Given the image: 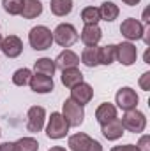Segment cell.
<instances>
[{"mask_svg": "<svg viewBox=\"0 0 150 151\" xmlns=\"http://www.w3.org/2000/svg\"><path fill=\"white\" fill-rule=\"evenodd\" d=\"M28 42H30V46L36 51H46L53 44V32L48 27H44V25H37V27H34L30 30Z\"/></svg>", "mask_w": 150, "mask_h": 151, "instance_id": "1", "label": "cell"}, {"mask_svg": "<svg viewBox=\"0 0 150 151\" xmlns=\"http://www.w3.org/2000/svg\"><path fill=\"white\" fill-rule=\"evenodd\" d=\"M122 125H124V130L127 132H133V134H141L145 128H147V118L145 114L138 109H131V111H125V114L122 116Z\"/></svg>", "mask_w": 150, "mask_h": 151, "instance_id": "2", "label": "cell"}, {"mask_svg": "<svg viewBox=\"0 0 150 151\" xmlns=\"http://www.w3.org/2000/svg\"><path fill=\"white\" fill-rule=\"evenodd\" d=\"M62 116L66 118L69 127H79L85 119V109H83V106L76 104L74 100L67 99L62 104Z\"/></svg>", "mask_w": 150, "mask_h": 151, "instance_id": "3", "label": "cell"}, {"mask_svg": "<svg viewBox=\"0 0 150 151\" xmlns=\"http://www.w3.org/2000/svg\"><path fill=\"white\" fill-rule=\"evenodd\" d=\"M78 39L79 35L71 23H60L53 32V42H57L62 47H71Z\"/></svg>", "mask_w": 150, "mask_h": 151, "instance_id": "4", "label": "cell"}, {"mask_svg": "<svg viewBox=\"0 0 150 151\" xmlns=\"http://www.w3.org/2000/svg\"><path fill=\"white\" fill-rule=\"evenodd\" d=\"M67 132H69V125L66 118L62 116V113H51L48 119V127H46V135L50 139H62L67 135Z\"/></svg>", "mask_w": 150, "mask_h": 151, "instance_id": "5", "label": "cell"}, {"mask_svg": "<svg viewBox=\"0 0 150 151\" xmlns=\"http://www.w3.org/2000/svg\"><path fill=\"white\" fill-rule=\"evenodd\" d=\"M136 58H138V47L133 44V42H120L117 44V49H115V60H118V63H122L124 67H131L136 63Z\"/></svg>", "mask_w": 150, "mask_h": 151, "instance_id": "6", "label": "cell"}, {"mask_svg": "<svg viewBox=\"0 0 150 151\" xmlns=\"http://www.w3.org/2000/svg\"><path fill=\"white\" fill-rule=\"evenodd\" d=\"M115 102H117V106H118L122 111H131V109H136V106H138V102H140V97H138V93H136L133 88L125 86V88H120V90L117 91Z\"/></svg>", "mask_w": 150, "mask_h": 151, "instance_id": "7", "label": "cell"}, {"mask_svg": "<svg viewBox=\"0 0 150 151\" xmlns=\"http://www.w3.org/2000/svg\"><path fill=\"white\" fill-rule=\"evenodd\" d=\"M120 34L127 39L129 42H131V40H138V39L143 37L145 27H143V23L138 21L136 18H127V19H124L122 25H120Z\"/></svg>", "mask_w": 150, "mask_h": 151, "instance_id": "8", "label": "cell"}, {"mask_svg": "<svg viewBox=\"0 0 150 151\" xmlns=\"http://www.w3.org/2000/svg\"><path fill=\"white\" fill-rule=\"evenodd\" d=\"M46 121V111L41 106H32L27 113V130L32 134H37L44 128Z\"/></svg>", "mask_w": 150, "mask_h": 151, "instance_id": "9", "label": "cell"}, {"mask_svg": "<svg viewBox=\"0 0 150 151\" xmlns=\"http://www.w3.org/2000/svg\"><path fill=\"white\" fill-rule=\"evenodd\" d=\"M0 51L7 58H18L23 53V42H21V39L18 35H7V37L2 39Z\"/></svg>", "mask_w": 150, "mask_h": 151, "instance_id": "10", "label": "cell"}, {"mask_svg": "<svg viewBox=\"0 0 150 151\" xmlns=\"http://www.w3.org/2000/svg\"><path fill=\"white\" fill-rule=\"evenodd\" d=\"M28 84H30V90H32V91L41 93V95H42V93H50V91H53V88H55L53 77L44 76V74H37V72L32 74Z\"/></svg>", "mask_w": 150, "mask_h": 151, "instance_id": "11", "label": "cell"}, {"mask_svg": "<svg viewBox=\"0 0 150 151\" xmlns=\"http://www.w3.org/2000/svg\"><path fill=\"white\" fill-rule=\"evenodd\" d=\"M92 97H94V90L87 83H79V84H76V86L71 88V100H74L76 104H79V106L88 104L92 100Z\"/></svg>", "mask_w": 150, "mask_h": 151, "instance_id": "12", "label": "cell"}, {"mask_svg": "<svg viewBox=\"0 0 150 151\" xmlns=\"http://www.w3.org/2000/svg\"><path fill=\"white\" fill-rule=\"evenodd\" d=\"M101 132H103L104 139H108V141H117V139H120V137L124 135V125H122V121H120L118 118H113L111 121L101 125Z\"/></svg>", "mask_w": 150, "mask_h": 151, "instance_id": "13", "label": "cell"}, {"mask_svg": "<svg viewBox=\"0 0 150 151\" xmlns=\"http://www.w3.org/2000/svg\"><path fill=\"white\" fill-rule=\"evenodd\" d=\"M79 39L85 46H97L103 39V30L99 28V25H85Z\"/></svg>", "mask_w": 150, "mask_h": 151, "instance_id": "14", "label": "cell"}, {"mask_svg": "<svg viewBox=\"0 0 150 151\" xmlns=\"http://www.w3.org/2000/svg\"><path fill=\"white\" fill-rule=\"evenodd\" d=\"M94 141H95V139H92L90 135H87V134H83V132H78V134H74V135L69 137L67 146H69L71 151H88L90 146L94 144Z\"/></svg>", "mask_w": 150, "mask_h": 151, "instance_id": "15", "label": "cell"}, {"mask_svg": "<svg viewBox=\"0 0 150 151\" xmlns=\"http://www.w3.org/2000/svg\"><path fill=\"white\" fill-rule=\"evenodd\" d=\"M53 62H55V67H57V69L66 70V69L78 67V63H79V56L76 55L74 51H71V49H64V51L57 56V60H53Z\"/></svg>", "mask_w": 150, "mask_h": 151, "instance_id": "16", "label": "cell"}, {"mask_svg": "<svg viewBox=\"0 0 150 151\" xmlns=\"http://www.w3.org/2000/svg\"><path fill=\"white\" fill-rule=\"evenodd\" d=\"M20 14L25 19H34L42 14V4L39 0H23V7Z\"/></svg>", "mask_w": 150, "mask_h": 151, "instance_id": "17", "label": "cell"}, {"mask_svg": "<svg viewBox=\"0 0 150 151\" xmlns=\"http://www.w3.org/2000/svg\"><path fill=\"white\" fill-rule=\"evenodd\" d=\"M79 62L87 67H97L99 65V47L97 46H87L83 51H81V56H79Z\"/></svg>", "mask_w": 150, "mask_h": 151, "instance_id": "18", "label": "cell"}, {"mask_svg": "<svg viewBox=\"0 0 150 151\" xmlns=\"http://www.w3.org/2000/svg\"><path fill=\"white\" fill-rule=\"evenodd\" d=\"M113 118H117V107H115L113 104H110V102H104V104H101V106L95 109V119H97L101 125L111 121Z\"/></svg>", "mask_w": 150, "mask_h": 151, "instance_id": "19", "label": "cell"}, {"mask_svg": "<svg viewBox=\"0 0 150 151\" xmlns=\"http://www.w3.org/2000/svg\"><path fill=\"white\" fill-rule=\"evenodd\" d=\"M60 79H62V84H64V86L73 88V86H76V84L83 83V74H81V70H79L78 67H73V69L62 70Z\"/></svg>", "mask_w": 150, "mask_h": 151, "instance_id": "20", "label": "cell"}, {"mask_svg": "<svg viewBox=\"0 0 150 151\" xmlns=\"http://www.w3.org/2000/svg\"><path fill=\"white\" fill-rule=\"evenodd\" d=\"M50 9H51V14H55L58 18H64L73 11V0H51Z\"/></svg>", "mask_w": 150, "mask_h": 151, "instance_id": "21", "label": "cell"}, {"mask_svg": "<svg viewBox=\"0 0 150 151\" xmlns=\"http://www.w3.org/2000/svg\"><path fill=\"white\" fill-rule=\"evenodd\" d=\"M99 12H101V19L111 23V21H115V19L118 18L120 9H118V5H115L113 2H104V4L99 7Z\"/></svg>", "mask_w": 150, "mask_h": 151, "instance_id": "22", "label": "cell"}, {"mask_svg": "<svg viewBox=\"0 0 150 151\" xmlns=\"http://www.w3.org/2000/svg\"><path fill=\"white\" fill-rule=\"evenodd\" d=\"M34 69H36L37 74H44V76H50V77H53L55 70H57L55 62L51 58H39L37 62L34 63Z\"/></svg>", "mask_w": 150, "mask_h": 151, "instance_id": "23", "label": "cell"}, {"mask_svg": "<svg viewBox=\"0 0 150 151\" xmlns=\"http://www.w3.org/2000/svg\"><path fill=\"white\" fill-rule=\"evenodd\" d=\"M115 49H117L115 44L99 47V65H111L115 62Z\"/></svg>", "mask_w": 150, "mask_h": 151, "instance_id": "24", "label": "cell"}, {"mask_svg": "<svg viewBox=\"0 0 150 151\" xmlns=\"http://www.w3.org/2000/svg\"><path fill=\"white\" fill-rule=\"evenodd\" d=\"M81 19L85 25H97L101 21V12H99V7H85L81 11Z\"/></svg>", "mask_w": 150, "mask_h": 151, "instance_id": "25", "label": "cell"}, {"mask_svg": "<svg viewBox=\"0 0 150 151\" xmlns=\"http://www.w3.org/2000/svg\"><path fill=\"white\" fill-rule=\"evenodd\" d=\"M14 144H16V151H39V142L34 137H21Z\"/></svg>", "mask_w": 150, "mask_h": 151, "instance_id": "26", "label": "cell"}, {"mask_svg": "<svg viewBox=\"0 0 150 151\" xmlns=\"http://www.w3.org/2000/svg\"><path fill=\"white\" fill-rule=\"evenodd\" d=\"M30 77H32V70L23 67V69H18V70L12 74V83H14L16 86H25V84H28Z\"/></svg>", "mask_w": 150, "mask_h": 151, "instance_id": "27", "label": "cell"}, {"mask_svg": "<svg viewBox=\"0 0 150 151\" xmlns=\"http://www.w3.org/2000/svg\"><path fill=\"white\" fill-rule=\"evenodd\" d=\"M2 5H4V11L11 16H18L21 12V7H23V0H2Z\"/></svg>", "mask_w": 150, "mask_h": 151, "instance_id": "28", "label": "cell"}, {"mask_svg": "<svg viewBox=\"0 0 150 151\" xmlns=\"http://www.w3.org/2000/svg\"><path fill=\"white\" fill-rule=\"evenodd\" d=\"M138 151H150V135H141V139L136 144Z\"/></svg>", "mask_w": 150, "mask_h": 151, "instance_id": "29", "label": "cell"}, {"mask_svg": "<svg viewBox=\"0 0 150 151\" xmlns=\"http://www.w3.org/2000/svg\"><path fill=\"white\" fill-rule=\"evenodd\" d=\"M140 86H141V90H145V91L150 90V72H143V74H141V77H140Z\"/></svg>", "mask_w": 150, "mask_h": 151, "instance_id": "30", "label": "cell"}, {"mask_svg": "<svg viewBox=\"0 0 150 151\" xmlns=\"http://www.w3.org/2000/svg\"><path fill=\"white\" fill-rule=\"evenodd\" d=\"M110 151H138L136 144H124V146H113Z\"/></svg>", "mask_w": 150, "mask_h": 151, "instance_id": "31", "label": "cell"}, {"mask_svg": "<svg viewBox=\"0 0 150 151\" xmlns=\"http://www.w3.org/2000/svg\"><path fill=\"white\" fill-rule=\"evenodd\" d=\"M0 151H16V144L14 142H4V144H0Z\"/></svg>", "mask_w": 150, "mask_h": 151, "instance_id": "32", "label": "cell"}, {"mask_svg": "<svg viewBox=\"0 0 150 151\" xmlns=\"http://www.w3.org/2000/svg\"><path fill=\"white\" fill-rule=\"evenodd\" d=\"M88 151H103V146H101V142L99 141H94V144L90 146V150Z\"/></svg>", "mask_w": 150, "mask_h": 151, "instance_id": "33", "label": "cell"}, {"mask_svg": "<svg viewBox=\"0 0 150 151\" xmlns=\"http://www.w3.org/2000/svg\"><path fill=\"white\" fill-rule=\"evenodd\" d=\"M125 5H131V7H134V5H138L140 4V0H122Z\"/></svg>", "mask_w": 150, "mask_h": 151, "instance_id": "34", "label": "cell"}, {"mask_svg": "<svg viewBox=\"0 0 150 151\" xmlns=\"http://www.w3.org/2000/svg\"><path fill=\"white\" fill-rule=\"evenodd\" d=\"M48 151H66V148H62V146H53V148H50Z\"/></svg>", "mask_w": 150, "mask_h": 151, "instance_id": "35", "label": "cell"}, {"mask_svg": "<svg viewBox=\"0 0 150 151\" xmlns=\"http://www.w3.org/2000/svg\"><path fill=\"white\" fill-rule=\"evenodd\" d=\"M2 39H4V37H2V35H0V44H2Z\"/></svg>", "mask_w": 150, "mask_h": 151, "instance_id": "36", "label": "cell"}, {"mask_svg": "<svg viewBox=\"0 0 150 151\" xmlns=\"http://www.w3.org/2000/svg\"><path fill=\"white\" fill-rule=\"evenodd\" d=\"M0 135H2V132H0Z\"/></svg>", "mask_w": 150, "mask_h": 151, "instance_id": "37", "label": "cell"}]
</instances>
